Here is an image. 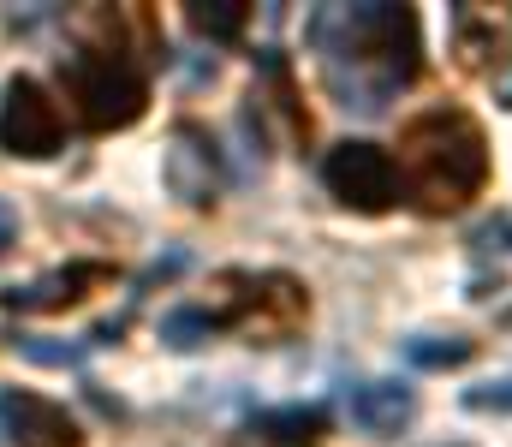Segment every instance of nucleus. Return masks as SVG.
<instances>
[{
  "label": "nucleus",
  "mask_w": 512,
  "mask_h": 447,
  "mask_svg": "<svg viewBox=\"0 0 512 447\" xmlns=\"http://www.w3.org/2000/svg\"><path fill=\"white\" fill-rule=\"evenodd\" d=\"M322 84L346 114H382L399 90L423 72V24L411 6L364 0V6H322L304 24Z\"/></svg>",
  "instance_id": "1"
},
{
  "label": "nucleus",
  "mask_w": 512,
  "mask_h": 447,
  "mask_svg": "<svg viewBox=\"0 0 512 447\" xmlns=\"http://www.w3.org/2000/svg\"><path fill=\"white\" fill-rule=\"evenodd\" d=\"M399 197L423 215H453L489 185V138L465 108H429L399 132Z\"/></svg>",
  "instance_id": "2"
},
{
  "label": "nucleus",
  "mask_w": 512,
  "mask_h": 447,
  "mask_svg": "<svg viewBox=\"0 0 512 447\" xmlns=\"http://www.w3.org/2000/svg\"><path fill=\"white\" fill-rule=\"evenodd\" d=\"M60 84L84 120V132H126L149 108V78L120 42L108 48H78L60 60Z\"/></svg>",
  "instance_id": "3"
},
{
  "label": "nucleus",
  "mask_w": 512,
  "mask_h": 447,
  "mask_svg": "<svg viewBox=\"0 0 512 447\" xmlns=\"http://www.w3.org/2000/svg\"><path fill=\"white\" fill-rule=\"evenodd\" d=\"M215 316V328H239L251 340H286L304 316H310V293L292 275H251V269H221L215 293L203 304Z\"/></svg>",
  "instance_id": "4"
},
{
  "label": "nucleus",
  "mask_w": 512,
  "mask_h": 447,
  "mask_svg": "<svg viewBox=\"0 0 512 447\" xmlns=\"http://www.w3.org/2000/svg\"><path fill=\"white\" fill-rule=\"evenodd\" d=\"M322 185L334 203L358 209V215H387L399 203V167L382 144L370 138H346L322 155Z\"/></svg>",
  "instance_id": "5"
},
{
  "label": "nucleus",
  "mask_w": 512,
  "mask_h": 447,
  "mask_svg": "<svg viewBox=\"0 0 512 447\" xmlns=\"http://www.w3.org/2000/svg\"><path fill=\"white\" fill-rule=\"evenodd\" d=\"M0 149L18 161H48L66 149V114L36 78H12L0 90Z\"/></svg>",
  "instance_id": "6"
},
{
  "label": "nucleus",
  "mask_w": 512,
  "mask_h": 447,
  "mask_svg": "<svg viewBox=\"0 0 512 447\" xmlns=\"http://www.w3.org/2000/svg\"><path fill=\"white\" fill-rule=\"evenodd\" d=\"M0 430L18 447H84L78 418L48 400V394H30V388H6L0 394Z\"/></svg>",
  "instance_id": "7"
},
{
  "label": "nucleus",
  "mask_w": 512,
  "mask_h": 447,
  "mask_svg": "<svg viewBox=\"0 0 512 447\" xmlns=\"http://www.w3.org/2000/svg\"><path fill=\"white\" fill-rule=\"evenodd\" d=\"M114 287V263H66L54 275H36L30 287H6L0 304L6 310H24V316H54V310H72L90 293Z\"/></svg>",
  "instance_id": "8"
},
{
  "label": "nucleus",
  "mask_w": 512,
  "mask_h": 447,
  "mask_svg": "<svg viewBox=\"0 0 512 447\" xmlns=\"http://www.w3.org/2000/svg\"><path fill=\"white\" fill-rule=\"evenodd\" d=\"M453 48H459L465 66H495V60H507L512 6H477V0H465V6L453 12Z\"/></svg>",
  "instance_id": "9"
},
{
  "label": "nucleus",
  "mask_w": 512,
  "mask_h": 447,
  "mask_svg": "<svg viewBox=\"0 0 512 447\" xmlns=\"http://www.w3.org/2000/svg\"><path fill=\"white\" fill-rule=\"evenodd\" d=\"M346 406H352V424L370 436H399L417 418V394L405 382H358L346 394Z\"/></svg>",
  "instance_id": "10"
},
{
  "label": "nucleus",
  "mask_w": 512,
  "mask_h": 447,
  "mask_svg": "<svg viewBox=\"0 0 512 447\" xmlns=\"http://www.w3.org/2000/svg\"><path fill=\"white\" fill-rule=\"evenodd\" d=\"M167 185L185 203H215V155H209V144L197 149V132L191 126L179 132V144L167 149Z\"/></svg>",
  "instance_id": "11"
},
{
  "label": "nucleus",
  "mask_w": 512,
  "mask_h": 447,
  "mask_svg": "<svg viewBox=\"0 0 512 447\" xmlns=\"http://www.w3.org/2000/svg\"><path fill=\"white\" fill-rule=\"evenodd\" d=\"M256 442H280V447H316L328 436V412L322 406H274L251 418Z\"/></svg>",
  "instance_id": "12"
},
{
  "label": "nucleus",
  "mask_w": 512,
  "mask_h": 447,
  "mask_svg": "<svg viewBox=\"0 0 512 447\" xmlns=\"http://www.w3.org/2000/svg\"><path fill=\"white\" fill-rule=\"evenodd\" d=\"M185 18H191V30L209 36V42H239L245 24H251V6H245V0H191Z\"/></svg>",
  "instance_id": "13"
},
{
  "label": "nucleus",
  "mask_w": 512,
  "mask_h": 447,
  "mask_svg": "<svg viewBox=\"0 0 512 447\" xmlns=\"http://www.w3.org/2000/svg\"><path fill=\"white\" fill-rule=\"evenodd\" d=\"M161 340H167V346H179V352H191V346H203V340H215V316H209L203 304H185V310H167V316H161Z\"/></svg>",
  "instance_id": "14"
},
{
  "label": "nucleus",
  "mask_w": 512,
  "mask_h": 447,
  "mask_svg": "<svg viewBox=\"0 0 512 447\" xmlns=\"http://www.w3.org/2000/svg\"><path fill=\"white\" fill-rule=\"evenodd\" d=\"M471 352H477V346H471V340H459V334H447V340H435V334L405 340V358H411L417 370H459Z\"/></svg>",
  "instance_id": "15"
},
{
  "label": "nucleus",
  "mask_w": 512,
  "mask_h": 447,
  "mask_svg": "<svg viewBox=\"0 0 512 447\" xmlns=\"http://www.w3.org/2000/svg\"><path fill=\"white\" fill-rule=\"evenodd\" d=\"M465 406H471V412H495V418H512V376L465 388Z\"/></svg>",
  "instance_id": "16"
},
{
  "label": "nucleus",
  "mask_w": 512,
  "mask_h": 447,
  "mask_svg": "<svg viewBox=\"0 0 512 447\" xmlns=\"http://www.w3.org/2000/svg\"><path fill=\"white\" fill-rule=\"evenodd\" d=\"M12 346H18L24 358H36V364H78V358H84V346H42V340H30V334H18Z\"/></svg>",
  "instance_id": "17"
},
{
  "label": "nucleus",
  "mask_w": 512,
  "mask_h": 447,
  "mask_svg": "<svg viewBox=\"0 0 512 447\" xmlns=\"http://www.w3.org/2000/svg\"><path fill=\"white\" fill-rule=\"evenodd\" d=\"M12 239H18V215H12V203H0V257L12 251Z\"/></svg>",
  "instance_id": "18"
},
{
  "label": "nucleus",
  "mask_w": 512,
  "mask_h": 447,
  "mask_svg": "<svg viewBox=\"0 0 512 447\" xmlns=\"http://www.w3.org/2000/svg\"><path fill=\"white\" fill-rule=\"evenodd\" d=\"M239 447H262V442H256V436H245V442H239Z\"/></svg>",
  "instance_id": "19"
}]
</instances>
